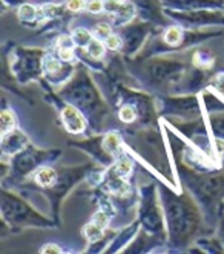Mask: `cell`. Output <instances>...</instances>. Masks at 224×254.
Segmentation results:
<instances>
[{
	"label": "cell",
	"mask_w": 224,
	"mask_h": 254,
	"mask_svg": "<svg viewBox=\"0 0 224 254\" xmlns=\"http://www.w3.org/2000/svg\"><path fill=\"white\" fill-rule=\"evenodd\" d=\"M63 121H65L66 129L71 133H79V132H82L85 129V120H83V117L76 111V109L71 107V106L65 107Z\"/></svg>",
	"instance_id": "1"
},
{
	"label": "cell",
	"mask_w": 224,
	"mask_h": 254,
	"mask_svg": "<svg viewBox=\"0 0 224 254\" xmlns=\"http://www.w3.org/2000/svg\"><path fill=\"white\" fill-rule=\"evenodd\" d=\"M35 181L39 183L40 186H51L54 181H55V172L48 169V167H43L37 172L35 175Z\"/></svg>",
	"instance_id": "2"
},
{
	"label": "cell",
	"mask_w": 224,
	"mask_h": 254,
	"mask_svg": "<svg viewBox=\"0 0 224 254\" xmlns=\"http://www.w3.org/2000/svg\"><path fill=\"white\" fill-rule=\"evenodd\" d=\"M72 39H74V43H76L77 46H82V48L88 46V45L92 42L89 31H86V29H83V28H79V29L74 31Z\"/></svg>",
	"instance_id": "3"
},
{
	"label": "cell",
	"mask_w": 224,
	"mask_h": 254,
	"mask_svg": "<svg viewBox=\"0 0 224 254\" xmlns=\"http://www.w3.org/2000/svg\"><path fill=\"white\" fill-rule=\"evenodd\" d=\"M83 233H85V236L88 238V241L96 242V241H99V239L102 238L103 228H100V227H99V225H96L94 222H91L89 225H86V227H85Z\"/></svg>",
	"instance_id": "4"
},
{
	"label": "cell",
	"mask_w": 224,
	"mask_h": 254,
	"mask_svg": "<svg viewBox=\"0 0 224 254\" xmlns=\"http://www.w3.org/2000/svg\"><path fill=\"white\" fill-rule=\"evenodd\" d=\"M105 149L111 153H115L120 149V136L117 133H109L105 138Z\"/></svg>",
	"instance_id": "5"
},
{
	"label": "cell",
	"mask_w": 224,
	"mask_h": 254,
	"mask_svg": "<svg viewBox=\"0 0 224 254\" xmlns=\"http://www.w3.org/2000/svg\"><path fill=\"white\" fill-rule=\"evenodd\" d=\"M103 52H105V48L99 40H92L88 45V54H89V57H92V59L99 60L103 56Z\"/></svg>",
	"instance_id": "6"
},
{
	"label": "cell",
	"mask_w": 224,
	"mask_h": 254,
	"mask_svg": "<svg viewBox=\"0 0 224 254\" xmlns=\"http://www.w3.org/2000/svg\"><path fill=\"white\" fill-rule=\"evenodd\" d=\"M18 17H20V20L29 22L37 17V11L32 5H23V6H20V9H18Z\"/></svg>",
	"instance_id": "7"
},
{
	"label": "cell",
	"mask_w": 224,
	"mask_h": 254,
	"mask_svg": "<svg viewBox=\"0 0 224 254\" xmlns=\"http://www.w3.org/2000/svg\"><path fill=\"white\" fill-rule=\"evenodd\" d=\"M164 40L166 43H169V45H177L180 43L181 40V31L178 28H171V29H167L166 35H164Z\"/></svg>",
	"instance_id": "8"
},
{
	"label": "cell",
	"mask_w": 224,
	"mask_h": 254,
	"mask_svg": "<svg viewBox=\"0 0 224 254\" xmlns=\"http://www.w3.org/2000/svg\"><path fill=\"white\" fill-rule=\"evenodd\" d=\"M120 120L124 123H132L135 120V109L130 106H124L120 111Z\"/></svg>",
	"instance_id": "9"
},
{
	"label": "cell",
	"mask_w": 224,
	"mask_h": 254,
	"mask_svg": "<svg viewBox=\"0 0 224 254\" xmlns=\"http://www.w3.org/2000/svg\"><path fill=\"white\" fill-rule=\"evenodd\" d=\"M117 175H120V176H123V175H129L130 173V170H132V162H130L129 159H120L118 162H117Z\"/></svg>",
	"instance_id": "10"
},
{
	"label": "cell",
	"mask_w": 224,
	"mask_h": 254,
	"mask_svg": "<svg viewBox=\"0 0 224 254\" xmlns=\"http://www.w3.org/2000/svg\"><path fill=\"white\" fill-rule=\"evenodd\" d=\"M14 117L11 112H3L2 114V132L6 133L8 130H11L12 127H14Z\"/></svg>",
	"instance_id": "11"
},
{
	"label": "cell",
	"mask_w": 224,
	"mask_h": 254,
	"mask_svg": "<svg viewBox=\"0 0 224 254\" xmlns=\"http://www.w3.org/2000/svg\"><path fill=\"white\" fill-rule=\"evenodd\" d=\"M111 190L118 193V194H123V193H126L129 190V186H127V183H124V181H121V179L112 181V183H111Z\"/></svg>",
	"instance_id": "12"
},
{
	"label": "cell",
	"mask_w": 224,
	"mask_h": 254,
	"mask_svg": "<svg viewBox=\"0 0 224 254\" xmlns=\"http://www.w3.org/2000/svg\"><path fill=\"white\" fill-rule=\"evenodd\" d=\"M92 222H94L96 225H99L100 228H106L108 227V222H109V217L105 211H99L94 214V219H92Z\"/></svg>",
	"instance_id": "13"
},
{
	"label": "cell",
	"mask_w": 224,
	"mask_h": 254,
	"mask_svg": "<svg viewBox=\"0 0 224 254\" xmlns=\"http://www.w3.org/2000/svg\"><path fill=\"white\" fill-rule=\"evenodd\" d=\"M121 3H123L121 0H106V2H105V9L108 12H111V14H115Z\"/></svg>",
	"instance_id": "14"
},
{
	"label": "cell",
	"mask_w": 224,
	"mask_h": 254,
	"mask_svg": "<svg viewBox=\"0 0 224 254\" xmlns=\"http://www.w3.org/2000/svg\"><path fill=\"white\" fill-rule=\"evenodd\" d=\"M60 69V63L54 59H46L45 60V70L49 72V74H54V72H57Z\"/></svg>",
	"instance_id": "15"
},
{
	"label": "cell",
	"mask_w": 224,
	"mask_h": 254,
	"mask_svg": "<svg viewBox=\"0 0 224 254\" xmlns=\"http://www.w3.org/2000/svg\"><path fill=\"white\" fill-rule=\"evenodd\" d=\"M96 34L99 35V37H102V39H108L109 35H111V26L109 25H106V23H102V25H99L97 28H96Z\"/></svg>",
	"instance_id": "16"
},
{
	"label": "cell",
	"mask_w": 224,
	"mask_h": 254,
	"mask_svg": "<svg viewBox=\"0 0 224 254\" xmlns=\"http://www.w3.org/2000/svg\"><path fill=\"white\" fill-rule=\"evenodd\" d=\"M102 9H105V3L102 0H92L88 5V11L89 12H100Z\"/></svg>",
	"instance_id": "17"
},
{
	"label": "cell",
	"mask_w": 224,
	"mask_h": 254,
	"mask_svg": "<svg viewBox=\"0 0 224 254\" xmlns=\"http://www.w3.org/2000/svg\"><path fill=\"white\" fill-rule=\"evenodd\" d=\"M59 56H60L62 60L69 62V60L74 59V51H72V48H60L59 49Z\"/></svg>",
	"instance_id": "18"
},
{
	"label": "cell",
	"mask_w": 224,
	"mask_h": 254,
	"mask_svg": "<svg viewBox=\"0 0 224 254\" xmlns=\"http://www.w3.org/2000/svg\"><path fill=\"white\" fill-rule=\"evenodd\" d=\"M66 6L69 11H80L85 6V0H68Z\"/></svg>",
	"instance_id": "19"
},
{
	"label": "cell",
	"mask_w": 224,
	"mask_h": 254,
	"mask_svg": "<svg viewBox=\"0 0 224 254\" xmlns=\"http://www.w3.org/2000/svg\"><path fill=\"white\" fill-rule=\"evenodd\" d=\"M106 46L109 49H118L120 48V39L117 37V35H109V37L106 39Z\"/></svg>",
	"instance_id": "20"
},
{
	"label": "cell",
	"mask_w": 224,
	"mask_h": 254,
	"mask_svg": "<svg viewBox=\"0 0 224 254\" xmlns=\"http://www.w3.org/2000/svg\"><path fill=\"white\" fill-rule=\"evenodd\" d=\"M74 45V39H69V37H60V40H59V46L60 48H72Z\"/></svg>",
	"instance_id": "21"
},
{
	"label": "cell",
	"mask_w": 224,
	"mask_h": 254,
	"mask_svg": "<svg viewBox=\"0 0 224 254\" xmlns=\"http://www.w3.org/2000/svg\"><path fill=\"white\" fill-rule=\"evenodd\" d=\"M42 253H55V254H59V253H62V250L57 247V245H54V244H48V245H45V248L42 250Z\"/></svg>",
	"instance_id": "22"
},
{
	"label": "cell",
	"mask_w": 224,
	"mask_h": 254,
	"mask_svg": "<svg viewBox=\"0 0 224 254\" xmlns=\"http://www.w3.org/2000/svg\"><path fill=\"white\" fill-rule=\"evenodd\" d=\"M220 90H223V92H224V80H223V83L220 84Z\"/></svg>",
	"instance_id": "23"
}]
</instances>
